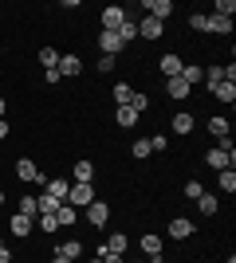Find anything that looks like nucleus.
I'll use <instances>...</instances> for the list:
<instances>
[{
  "instance_id": "f257e3e1",
  "label": "nucleus",
  "mask_w": 236,
  "mask_h": 263,
  "mask_svg": "<svg viewBox=\"0 0 236 263\" xmlns=\"http://www.w3.org/2000/svg\"><path fill=\"white\" fill-rule=\"evenodd\" d=\"M216 83H236V63H213V67H205V87L213 90Z\"/></svg>"
},
{
  "instance_id": "f03ea898",
  "label": "nucleus",
  "mask_w": 236,
  "mask_h": 263,
  "mask_svg": "<svg viewBox=\"0 0 236 263\" xmlns=\"http://www.w3.org/2000/svg\"><path fill=\"white\" fill-rule=\"evenodd\" d=\"M83 212H87L90 228H106V224H111V204H106V200H90Z\"/></svg>"
},
{
  "instance_id": "7ed1b4c3",
  "label": "nucleus",
  "mask_w": 236,
  "mask_h": 263,
  "mask_svg": "<svg viewBox=\"0 0 236 263\" xmlns=\"http://www.w3.org/2000/svg\"><path fill=\"white\" fill-rule=\"evenodd\" d=\"M16 177H20L24 185H35V181H40V185H44V169H40V165L32 161V157H20V161H16Z\"/></svg>"
},
{
  "instance_id": "20e7f679",
  "label": "nucleus",
  "mask_w": 236,
  "mask_h": 263,
  "mask_svg": "<svg viewBox=\"0 0 236 263\" xmlns=\"http://www.w3.org/2000/svg\"><path fill=\"white\" fill-rule=\"evenodd\" d=\"M197 130V118H193L189 110H177L173 118H169V134H177V138H189Z\"/></svg>"
},
{
  "instance_id": "39448f33",
  "label": "nucleus",
  "mask_w": 236,
  "mask_h": 263,
  "mask_svg": "<svg viewBox=\"0 0 236 263\" xmlns=\"http://www.w3.org/2000/svg\"><path fill=\"white\" fill-rule=\"evenodd\" d=\"M193 232H197V224H193L189 216H173L166 224V236H169V240H189Z\"/></svg>"
},
{
  "instance_id": "423d86ee",
  "label": "nucleus",
  "mask_w": 236,
  "mask_h": 263,
  "mask_svg": "<svg viewBox=\"0 0 236 263\" xmlns=\"http://www.w3.org/2000/svg\"><path fill=\"white\" fill-rule=\"evenodd\" d=\"M134 24H138V40H150V44H154V40L166 35V24L154 20V16H142V20H134Z\"/></svg>"
},
{
  "instance_id": "0eeeda50",
  "label": "nucleus",
  "mask_w": 236,
  "mask_h": 263,
  "mask_svg": "<svg viewBox=\"0 0 236 263\" xmlns=\"http://www.w3.org/2000/svg\"><path fill=\"white\" fill-rule=\"evenodd\" d=\"M90 200H99L95 185H71V193H67V204H71V209H87Z\"/></svg>"
},
{
  "instance_id": "6e6552de",
  "label": "nucleus",
  "mask_w": 236,
  "mask_h": 263,
  "mask_svg": "<svg viewBox=\"0 0 236 263\" xmlns=\"http://www.w3.org/2000/svg\"><path fill=\"white\" fill-rule=\"evenodd\" d=\"M205 165H209V169H216V173H221V169H232V165H236V154H225L221 145H213V149H205Z\"/></svg>"
},
{
  "instance_id": "1a4fd4ad",
  "label": "nucleus",
  "mask_w": 236,
  "mask_h": 263,
  "mask_svg": "<svg viewBox=\"0 0 236 263\" xmlns=\"http://www.w3.org/2000/svg\"><path fill=\"white\" fill-rule=\"evenodd\" d=\"M122 20H126V8H122V4H106V8H102V32H118Z\"/></svg>"
},
{
  "instance_id": "9d476101",
  "label": "nucleus",
  "mask_w": 236,
  "mask_h": 263,
  "mask_svg": "<svg viewBox=\"0 0 236 263\" xmlns=\"http://www.w3.org/2000/svg\"><path fill=\"white\" fill-rule=\"evenodd\" d=\"M95 173H99V169H95L87 157H79V161L71 165V177H75L71 185H95Z\"/></svg>"
},
{
  "instance_id": "9b49d317",
  "label": "nucleus",
  "mask_w": 236,
  "mask_h": 263,
  "mask_svg": "<svg viewBox=\"0 0 236 263\" xmlns=\"http://www.w3.org/2000/svg\"><path fill=\"white\" fill-rule=\"evenodd\" d=\"M138 8H146V16H154V20L166 24L169 16H173V0H142Z\"/></svg>"
},
{
  "instance_id": "f8f14e48",
  "label": "nucleus",
  "mask_w": 236,
  "mask_h": 263,
  "mask_svg": "<svg viewBox=\"0 0 236 263\" xmlns=\"http://www.w3.org/2000/svg\"><path fill=\"white\" fill-rule=\"evenodd\" d=\"M44 193H47V197H56L59 204H63L67 193H71V181H67V177H44Z\"/></svg>"
},
{
  "instance_id": "ddd939ff",
  "label": "nucleus",
  "mask_w": 236,
  "mask_h": 263,
  "mask_svg": "<svg viewBox=\"0 0 236 263\" xmlns=\"http://www.w3.org/2000/svg\"><path fill=\"white\" fill-rule=\"evenodd\" d=\"M8 232L16 236V240H28L35 232V220L32 216H20V212H12V220H8Z\"/></svg>"
},
{
  "instance_id": "4468645a",
  "label": "nucleus",
  "mask_w": 236,
  "mask_h": 263,
  "mask_svg": "<svg viewBox=\"0 0 236 263\" xmlns=\"http://www.w3.org/2000/svg\"><path fill=\"white\" fill-rule=\"evenodd\" d=\"M161 83H166V95H169L173 102H185V99L193 95V87H189V83H185L181 75H173V79H161Z\"/></svg>"
},
{
  "instance_id": "2eb2a0df",
  "label": "nucleus",
  "mask_w": 236,
  "mask_h": 263,
  "mask_svg": "<svg viewBox=\"0 0 236 263\" xmlns=\"http://www.w3.org/2000/svg\"><path fill=\"white\" fill-rule=\"evenodd\" d=\"M59 79H75V75H83V59H79L75 51H67V55H59Z\"/></svg>"
},
{
  "instance_id": "dca6fc26",
  "label": "nucleus",
  "mask_w": 236,
  "mask_h": 263,
  "mask_svg": "<svg viewBox=\"0 0 236 263\" xmlns=\"http://www.w3.org/2000/svg\"><path fill=\"white\" fill-rule=\"evenodd\" d=\"M181 67H185V59H181L177 51H166L161 59H157V71H161V79H173V75H181Z\"/></svg>"
},
{
  "instance_id": "f3484780",
  "label": "nucleus",
  "mask_w": 236,
  "mask_h": 263,
  "mask_svg": "<svg viewBox=\"0 0 236 263\" xmlns=\"http://www.w3.org/2000/svg\"><path fill=\"white\" fill-rule=\"evenodd\" d=\"M51 255H63L67 263H79V259H83V240H75V236H71V240L56 243V252H51Z\"/></svg>"
},
{
  "instance_id": "a211bd4d",
  "label": "nucleus",
  "mask_w": 236,
  "mask_h": 263,
  "mask_svg": "<svg viewBox=\"0 0 236 263\" xmlns=\"http://www.w3.org/2000/svg\"><path fill=\"white\" fill-rule=\"evenodd\" d=\"M205 130H209L216 142H221V138H232V122H228L225 114H213V118L205 122Z\"/></svg>"
},
{
  "instance_id": "6ab92c4d",
  "label": "nucleus",
  "mask_w": 236,
  "mask_h": 263,
  "mask_svg": "<svg viewBox=\"0 0 236 263\" xmlns=\"http://www.w3.org/2000/svg\"><path fill=\"white\" fill-rule=\"evenodd\" d=\"M138 122H142V114H138L134 106H114V126H122V130H134Z\"/></svg>"
},
{
  "instance_id": "aec40b11",
  "label": "nucleus",
  "mask_w": 236,
  "mask_h": 263,
  "mask_svg": "<svg viewBox=\"0 0 236 263\" xmlns=\"http://www.w3.org/2000/svg\"><path fill=\"white\" fill-rule=\"evenodd\" d=\"M102 252H114V255H126V248H130V240H126L122 232H106V240L99 243Z\"/></svg>"
},
{
  "instance_id": "412c9836",
  "label": "nucleus",
  "mask_w": 236,
  "mask_h": 263,
  "mask_svg": "<svg viewBox=\"0 0 236 263\" xmlns=\"http://www.w3.org/2000/svg\"><path fill=\"white\" fill-rule=\"evenodd\" d=\"M118 51H122L118 32H99V55H118Z\"/></svg>"
},
{
  "instance_id": "4be33fe9",
  "label": "nucleus",
  "mask_w": 236,
  "mask_h": 263,
  "mask_svg": "<svg viewBox=\"0 0 236 263\" xmlns=\"http://www.w3.org/2000/svg\"><path fill=\"white\" fill-rule=\"evenodd\" d=\"M216 209H221V197L205 189L201 197H197V212H201V216H216Z\"/></svg>"
},
{
  "instance_id": "5701e85b",
  "label": "nucleus",
  "mask_w": 236,
  "mask_h": 263,
  "mask_svg": "<svg viewBox=\"0 0 236 263\" xmlns=\"http://www.w3.org/2000/svg\"><path fill=\"white\" fill-rule=\"evenodd\" d=\"M56 224H59V228H75V224H79V209H71L67 200H63V204L56 209Z\"/></svg>"
},
{
  "instance_id": "b1692460",
  "label": "nucleus",
  "mask_w": 236,
  "mask_h": 263,
  "mask_svg": "<svg viewBox=\"0 0 236 263\" xmlns=\"http://www.w3.org/2000/svg\"><path fill=\"white\" fill-rule=\"evenodd\" d=\"M111 99H114V106H126V102L134 99V87H130V83H114V87H111Z\"/></svg>"
},
{
  "instance_id": "393cba45",
  "label": "nucleus",
  "mask_w": 236,
  "mask_h": 263,
  "mask_svg": "<svg viewBox=\"0 0 236 263\" xmlns=\"http://www.w3.org/2000/svg\"><path fill=\"white\" fill-rule=\"evenodd\" d=\"M181 79H185L189 87H197V83H205V67L201 63H185L181 67Z\"/></svg>"
},
{
  "instance_id": "a878e982",
  "label": "nucleus",
  "mask_w": 236,
  "mask_h": 263,
  "mask_svg": "<svg viewBox=\"0 0 236 263\" xmlns=\"http://www.w3.org/2000/svg\"><path fill=\"white\" fill-rule=\"evenodd\" d=\"M209 32H213V35H232V20H225V16H213V12H209Z\"/></svg>"
},
{
  "instance_id": "bb28decb",
  "label": "nucleus",
  "mask_w": 236,
  "mask_h": 263,
  "mask_svg": "<svg viewBox=\"0 0 236 263\" xmlns=\"http://www.w3.org/2000/svg\"><path fill=\"white\" fill-rule=\"evenodd\" d=\"M150 154H154V149H150V138H134V142H130V157H134V161H146Z\"/></svg>"
},
{
  "instance_id": "cd10ccee",
  "label": "nucleus",
  "mask_w": 236,
  "mask_h": 263,
  "mask_svg": "<svg viewBox=\"0 0 236 263\" xmlns=\"http://www.w3.org/2000/svg\"><path fill=\"white\" fill-rule=\"evenodd\" d=\"M216 185H221V193L232 197L236 193V169H221V173H216Z\"/></svg>"
},
{
  "instance_id": "c85d7f7f",
  "label": "nucleus",
  "mask_w": 236,
  "mask_h": 263,
  "mask_svg": "<svg viewBox=\"0 0 236 263\" xmlns=\"http://www.w3.org/2000/svg\"><path fill=\"white\" fill-rule=\"evenodd\" d=\"M40 63H44V71H56V67H59V51L51 44H44V47H40Z\"/></svg>"
},
{
  "instance_id": "c756f323",
  "label": "nucleus",
  "mask_w": 236,
  "mask_h": 263,
  "mask_svg": "<svg viewBox=\"0 0 236 263\" xmlns=\"http://www.w3.org/2000/svg\"><path fill=\"white\" fill-rule=\"evenodd\" d=\"M213 95H216L221 102H225V106H232V102H236V83H216V87H213Z\"/></svg>"
},
{
  "instance_id": "7c9ffc66",
  "label": "nucleus",
  "mask_w": 236,
  "mask_h": 263,
  "mask_svg": "<svg viewBox=\"0 0 236 263\" xmlns=\"http://www.w3.org/2000/svg\"><path fill=\"white\" fill-rule=\"evenodd\" d=\"M16 212H20V216H40V204H35V197H16Z\"/></svg>"
},
{
  "instance_id": "2f4dec72",
  "label": "nucleus",
  "mask_w": 236,
  "mask_h": 263,
  "mask_svg": "<svg viewBox=\"0 0 236 263\" xmlns=\"http://www.w3.org/2000/svg\"><path fill=\"white\" fill-rule=\"evenodd\" d=\"M118 40H122V47H126V44H134V40H138V24L130 20V16H126V20H122V28H118Z\"/></svg>"
},
{
  "instance_id": "473e14b6",
  "label": "nucleus",
  "mask_w": 236,
  "mask_h": 263,
  "mask_svg": "<svg viewBox=\"0 0 236 263\" xmlns=\"http://www.w3.org/2000/svg\"><path fill=\"white\" fill-rule=\"evenodd\" d=\"M189 32H209V12H189Z\"/></svg>"
},
{
  "instance_id": "72a5a7b5",
  "label": "nucleus",
  "mask_w": 236,
  "mask_h": 263,
  "mask_svg": "<svg viewBox=\"0 0 236 263\" xmlns=\"http://www.w3.org/2000/svg\"><path fill=\"white\" fill-rule=\"evenodd\" d=\"M232 12H236V0H216V4H213V16H225V20H232Z\"/></svg>"
},
{
  "instance_id": "f704fd0d",
  "label": "nucleus",
  "mask_w": 236,
  "mask_h": 263,
  "mask_svg": "<svg viewBox=\"0 0 236 263\" xmlns=\"http://www.w3.org/2000/svg\"><path fill=\"white\" fill-rule=\"evenodd\" d=\"M126 106H134L138 114H146V110H150V99H146V90H134V99L126 102Z\"/></svg>"
},
{
  "instance_id": "c9c22d12",
  "label": "nucleus",
  "mask_w": 236,
  "mask_h": 263,
  "mask_svg": "<svg viewBox=\"0 0 236 263\" xmlns=\"http://www.w3.org/2000/svg\"><path fill=\"white\" fill-rule=\"evenodd\" d=\"M118 67V55H99V75H111Z\"/></svg>"
},
{
  "instance_id": "e433bc0d",
  "label": "nucleus",
  "mask_w": 236,
  "mask_h": 263,
  "mask_svg": "<svg viewBox=\"0 0 236 263\" xmlns=\"http://www.w3.org/2000/svg\"><path fill=\"white\" fill-rule=\"evenodd\" d=\"M150 149H154V154H166V149H169V138H166V134H154V138H150Z\"/></svg>"
},
{
  "instance_id": "4c0bfd02",
  "label": "nucleus",
  "mask_w": 236,
  "mask_h": 263,
  "mask_svg": "<svg viewBox=\"0 0 236 263\" xmlns=\"http://www.w3.org/2000/svg\"><path fill=\"white\" fill-rule=\"evenodd\" d=\"M201 193H205V185H201V181H185V197H189V200H197Z\"/></svg>"
},
{
  "instance_id": "58836bf2",
  "label": "nucleus",
  "mask_w": 236,
  "mask_h": 263,
  "mask_svg": "<svg viewBox=\"0 0 236 263\" xmlns=\"http://www.w3.org/2000/svg\"><path fill=\"white\" fill-rule=\"evenodd\" d=\"M35 220H40V232H59L56 216H35Z\"/></svg>"
},
{
  "instance_id": "ea45409f",
  "label": "nucleus",
  "mask_w": 236,
  "mask_h": 263,
  "mask_svg": "<svg viewBox=\"0 0 236 263\" xmlns=\"http://www.w3.org/2000/svg\"><path fill=\"white\" fill-rule=\"evenodd\" d=\"M99 263H126V259H122V255H114V252H102V248H99Z\"/></svg>"
},
{
  "instance_id": "a19ab883",
  "label": "nucleus",
  "mask_w": 236,
  "mask_h": 263,
  "mask_svg": "<svg viewBox=\"0 0 236 263\" xmlns=\"http://www.w3.org/2000/svg\"><path fill=\"white\" fill-rule=\"evenodd\" d=\"M0 263H16V255L8 252V243H4V248H0Z\"/></svg>"
},
{
  "instance_id": "79ce46f5",
  "label": "nucleus",
  "mask_w": 236,
  "mask_h": 263,
  "mask_svg": "<svg viewBox=\"0 0 236 263\" xmlns=\"http://www.w3.org/2000/svg\"><path fill=\"white\" fill-rule=\"evenodd\" d=\"M8 130H12V126H8V118H0V142L8 138Z\"/></svg>"
},
{
  "instance_id": "37998d69",
  "label": "nucleus",
  "mask_w": 236,
  "mask_h": 263,
  "mask_svg": "<svg viewBox=\"0 0 236 263\" xmlns=\"http://www.w3.org/2000/svg\"><path fill=\"white\" fill-rule=\"evenodd\" d=\"M0 118H8V102L0 99Z\"/></svg>"
},
{
  "instance_id": "c03bdc74",
  "label": "nucleus",
  "mask_w": 236,
  "mask_h": 263,
  "mask_svg": "<svg viewBox=\"0 0 236 263\" xmlns=\"http://www.w3.org/2000/svg\"><path fill=\"white\" fill-rule=\"evenodd\" d=\"M47 263H67V259H63V255H51V259H47Z\"/></svg>"
},
{
  "instance_id": "a18cd8bd",
  "label": "nucleus",
  "mask_w": 236,
  "mask_h": 263,
  "mask_svg": "<svg viewBox=\"0 0 236 263\" xmlns=\"http://www.w3.org/2000/svg\"><path fill=\"white\" fill-rule=\"evenodd\" d=\"M4 200H8V197H4V189H0V209H4Z\"/></svg>"
},
{
  "instance_id": "49530a36",
  "label": "nucleus",
  "mask_w": 236,
  "mask_h": 263,
  "mask_svg": "<svg viewBox=\"0 0 236 263\" xmlns=\"http://www.w3.org/2000/svg\"><path fill=\"white\" fill-rule=\"evenodd\" d=\"M221 263H236V259H232V255H228V259H221Z\"/></svg>"
},
{
  "instance_id": "de8ad7c7",
  "label": "nucleus",
  "mask_w": 236,
  "mask_h": 263,
  "mask_svg": "<svg viewBox=\"0 0 236 263\" xmlns=\"http://www.w3.org/2000/svg\"><path fill=\"white\" fill-rule=\"evenodd\" d=\"M90 263H99V255H95V259H90Z\"/></svg>"
},
{
  "instance_id": "09e8293b",
  "label": "nucleus",
  "mask_w": 236,
  "mask_h": 263,
  "mask_svg": "<svg viewBox=\"0 0 236 263\" xmlns=\"http://www.w3.org/2000/svg\"><path fill=\"white\" fill-rule=\"evenodd\" d=\"M130 263H142V259H130Z\"/></svg>"
},
{
  "instance_id": "8fccbe9b",
  "label": "nucleus",
  "mask_w": 236,
  "mask_h": 263,
  "mask_svg": "<svg viewBox=\"0 0 236 263\" xmlns=\"http://www.w3.org/2000/svg\"><path fill=\"white\" fill-rule=\"evenodd\" d=\"M0 248H4V240H0Z\"/></svg>"
}]
</instances>
